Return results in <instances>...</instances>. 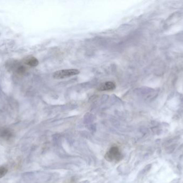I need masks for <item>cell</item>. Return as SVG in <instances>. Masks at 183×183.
Instances as JSON below:
<instances>
[{"mask_svg":"<svg viewBox=\"0 0 183 183\" xmlns=\"http://www.w3.org/2000/svg\"><path fill=\"white\" fill-rule=\"evenodd\" d=\"M80 73V71L76 69H63L55 71L53 74V78L55 79H63L72 76L77 75Z\"/></svg>","mask_w":183,"mask_h":183,"instance_id":"cell-1","label":"cell"},{"mask_svg":"<svg viewBox=\"0 0 183 183\" xmlns=\"http://www.w3.org/2000/svg\"><path fill=\"white\" fill-rule=\"evenodd\" d=\"M8 169L5 167H0V178H2L7 174Z\"/></svg>","mask_w":183,"mask_h":183,"instance_id":"cell-6","label":"cell"},{"mask_svg":"<svg viewBox=\"0 0 183 183\" xmlns=\"http://www.w3.org/2000/svg\"><path fill=\"white\" fill-rule=\"evenodd\" d=\"M105 157L107 159V160L109 161L110 162H114V161L117 162L121 160L122 155L118 147H111L109 149V150L107 153Z\"/></svg>","mask_w":183,"mask_h":183,"instance_id":"cell-2","label":"cell"},{"mask_svg":"<svg viewBox=\"0 0 183 183\" xmlns=\"http://www.w3.org/2000/svg\"><path fill=\"white\" fill-rule=\"evenodd\" d=\"M24 63L31 67H36L39 64V61L37 58L35 57H28L25 58L24 60Z\"/></svg>","mask_w":183,"mask_h":183,"instance_id":"cell-4","label":"cell"},{"mask_svg":"<svg viewBox=\"0 0 183 183\" xmlns=\"http://www.w3.org/2000/svg\"><path fill=\"white\" fill-rule=\"evenodd\" d=\"M116 87V85L114 82H111V81H107V82L103 83L100 85L98 87V91H101V92L111 91V90L115 89Z\"/></svg>","mask_w":183,"mask_h":183,"instance_id":"cell-3","label":"cell"},{"mask_svg":"<svg viewBox=\"0 0 183 183\" xmlns=\"http://www.w3.org/2000/svg\"><path fill=\"white\" fill-rule=\"evenodd\" d=\"M12 133L8 129H3L0 132V136L4 140H8L12 137Z\"/></svg>","mask_w":183,"mask_h":183,"instance_id":"cell-5","label":"cell"},{"mask_svg":"<svg viewBox=\"0 0 183 183\" xmlns=\"http://www.w3.org/2000/svg\"><path fill=\"white\" fill-rule=\"evenodd\" d=\"M26 71V68H25V67L23 66H19L17 69V73L19 74H23L25 73V72Z\"/></svg>","mask_w":183,"mask_h":183,"instance_id":"cell-7","label":"cell"}]
</instances>
